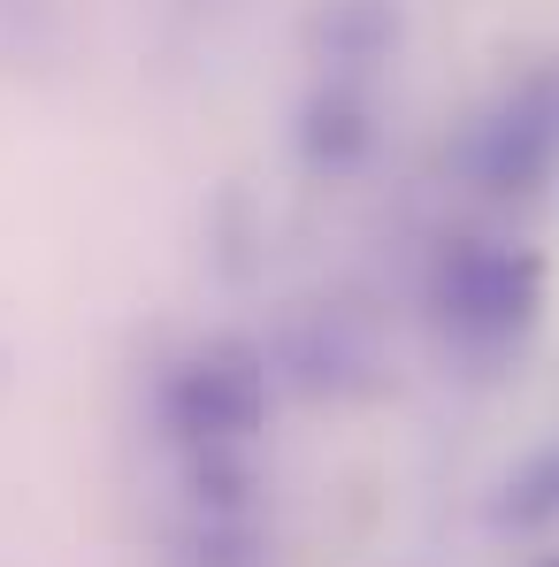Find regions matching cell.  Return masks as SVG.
I'll use <instances>...</instances> for the list:
<instances>
[{"instance_id":"obj_7","label":"cell","mask_w":559,"mask_h":567,"mask_svg":"<svg viewBox=\"0 0 559 567\" xmlns=\"http://www.w3.org/2000/svg\"><path fill=\"white\" fill-rule=\"evenodd\" d=\"M545 567H559V560H545Z\"/></svg>"},{"instance_id":"obj_3","label":"cell","mask_w":559,"mask_h":567,"mask_svg":"<svg viewBox=\"0 0 559 567\" xmlns=\"http://www.w3.org/2000/svg\"><path fill=\"white\" fill-rule=\"evenodd\" d=\"M467 177L498 199H529L559 177V62L514 78L506 93L490 100V115L467 131L460 146Z\"/></svg>"},{"instance_id":"obj_4","label":"cell","mask_w":559,"mask_h":567,"mask_svg":"<svg viewBox=\"0 0 559 567\" xmlns=\"http://www.w3.org/2000/svg\"><path fill=\"white\" fill-rule=\"evenodd\" d=\"M307 47H314V62L338 85H361L375 62L398 47V8L391 0H322L314 23H307Z\"/></svg>"},{"instance_id":"obj_5","label":"cell","mask_w":559,"mask_h":567,"mask_svg":"<svg viewBox=\"0 0 559 567\" xmlns=\"http://www.w3.org/2000/svg\"><path fill=\"white\" fill-rule=\"evenodd\" d=\"M375 146V107L361 85H338V78H322L307 107H299V162L307 169H361Z\"/></svg>"},{"instance_id":"obj_2","label":"cell","mask_w":559,"mask_h":567,"mask_svg":"<svg viewBox=\"0 0 559 567\" xmlns=\"http://www.w3.org/2000/svg\"><path fill=\"white\" fill-rule=\"evenodd\" d=\"M162 422L191 453H238L269 422V353L246 338H207L162 383Z\"/></svg>"},{"instance_id":"obj_1","label":"cell","mask_w":559,"mask_h":567,"mask_svg":"<svg viewBox=\"0 0 559 567\" xmlns=\"http://www.w3.org/2000/svg\"><path fill=\"white\" fill-rule=\"evenodd\" d=\"M429 307L460 346H506L545 307V261L529 246L498 238H453L429 269Z\"/></svg>"},{"instance_id":"obj_6","label":"cell","mask_w":559,"mask_h":567,"mask_svg":"<svg viewBox=\"0 0 559 567\" xmlns=\"http://www.w3.org/2000/svg\"><path fill=\"white\" fill-rule=\"evenodd\" d=\"M498 522H514V529H552V522H559V445L529 453L521 468L506 475V491H498Z\"/></svg>"}]
</instances>
